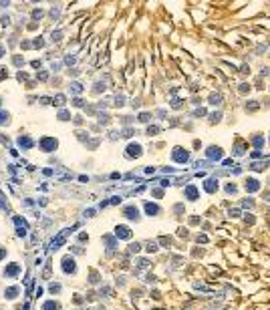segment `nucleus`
Instances as JSON below:
<instances>
[{
	"mask_svg": "<svg viewBox=\"0 0 270 310\" xmlns=\"http://www.w3.org/2000/svg\"><path fill=\"white\" fill-rule=\"evenodd\" d=\"M2 53H4V48H2V47H0V56H2Z\"/></svg>",
	"mask_w": 270,
	"mask_h": 310,
	"instance_id": "nucleus-27",
	"label": "nucleus"
},
{
	"mask_svg": "<svg viewBox=\"0 0 270 310\" xmlns=\"http://www.w3.org/2000/svg\"><path fill=\"white\" fill-rule=\"evenodd\" d=\"M18 145H20L22 149H30V147L34 145V143H32V139H30V137L22 135V137H18Z\"/></svg>",
	"mask_w": 270,
	"mask_h": 310,
	"instance_id": "nucleus-7",
	"label": "nucleus"
},
{
	"mask_svg": "<svg viewBox=\"0 0 270 310\" xmlns=\"http://www.w3.org/2000/svg\"><path fill=\"white\" fill-rule=\"evenodd\" d=\"M246 189H250V191H254V189H258V181H254V179H250V181L246 183Z\"/></svg>",
	"mask_w": 270,
	"mask_h": 310,
	"instance_id": "nucleus-19",
	"label": "nucleus"
},
{
	"mask_svg": "<svg viewBox=\"0 0 270 310\" xmlns=\"http://www.w3.org/2000/svg\"><path fill=\"white\" fill-rule=\"evenodd\" d=\"M129 252H139V244H131V246H129Z\"/></svg>",
	"mask_w": 270,
	"mask_h": 310,
	"instance_id": "nucleus-23",
	"label": "nucleus"
},
{
	"mask_svg": "<svg viewBox=\"0 0 270 310\" xmlns=\"http://www.w3.org/2000/svg\"><path fill=\"white\" fill-rule=\"evenodd\" d=\"M4 77H6V68H0V81H2Z\"/></svg>",
	"mask_w": 270,
	"mask_h": 310,
	"instance_id": "nucleus-25",
	"label": "nucleus"
},
{
	"mask_svg": "<svg viewBox=\"0 0 270 310\" xmlns=\"http://www.w3.org/2000/svg\"><path fill=\"white\" fill-rule=\"evenodd\" d=\"M4 256H6V250H4V248H0V260H2Z\"/></svg>",
	"mask_w": 270,
	"mask_h": 310,
	"instance_id": "nucleus-26",
	"label": "nucleus"
},
{
	"mask_svg": "<svg viewBox=\"0 0 270 310\" xmlns=\"http://www.w3.org/2000/svg\"><path fill=\"white\" fill-rule=\"evenodd\" d=\"M59 290H61L59 284H53V286H51V292H53V294H54V292H59Z\"/></svg>",
	"mask_w": 270,
	"mask_h": 310,
	"instance_id": "nucleus-24",
	"label": "nucleus"
},
{
	"mask_svg": "<svg viewBox=\"0 0 270 310\" xmlns=\"http://www.w3.org/2000/svg\"><path fill=\"white\" fill-rule=\"evenodd\" d=\"M59 119H61V121H67V119H69V113H67V111H61V113H59Z\"/></svg>",
	"mask_w": 270,
	"mask_h": 310,
	"instance_id": "nucleus-22",
	"label": "nucleus"
},
{
	"mask_svg": "<svg viewBox=\"0 0 270 310\" xmlns=\"http://www.w3.org/2000/svg\"><path fill=\"white\" fill-rule=\"evenodd\" d=\"M16 294H18V288H8L6 290V298H10V300L16 298Z\"/></svg>",
	"mask_w": 270,
	"mask_h": 310,
	"instance_id": "nucleus-16",
	"label": "nucleus"
},
{
	"mask_svg": "<svg viewBox=\"0 0 270 310\" xmlns=\"http://www.w3.org/2000/svg\"><path fill=\"white\" fill-rule=\"evenodd\" d=\"M8 119H10V115H8V113H4V111H0V125H6V123H8Z\"/></svg>",
	"mask_w": 270,
	"mask_h": 310,
	"instance_id": "nucleus-17",
	"label": "nucleus"
},
{
	"mask_svg": "<svg viewBox=\"0 0 270 310\" xmlns=\"http://www.w3.org/2000/svg\"><path fill=\"white\" fill-rule=\"evenodd\" d=\"M208 155L212 157V159H220V157H222V151H220V147H210Z\"/></svg>",
	"mask_w": 270,
	"mask_h": 310,
	"instance_id": "nucleus-9",
	"label": "nucleus"
},
{
	"mask_svg": "<svg viewBox=\"0 0 270 310\" xmlns=\"http://www.w3.org/2000/svg\"><path fill=\"white\" fill-rule=\"evenodd\" d=\"M14 222H16V234H18V236H24V234H26V223H24V220L14 217Z\"/></svg>",
	"mask_w": 270,
	"mask_h": 310,
	"instance_id": "nucleus-6",
	"label": "nucleus"
},
{
	"mask_svg": "<svg viewBox=\"0 0 270 310\" xmlns=\"http://www.w3.org/2000/svg\"><path fill=\"white\" fill-rule=\"evenodd\" d=\"M53 103H54V105H59V107H63V105H65V95H57V97L53 99Z\"/></svg>",
	"mask_w": 270,
	"mask_h": 310,
	"instance_id": "nucleus-15",
	"label": "nucleus"
},
{
	"mask_svg": "<svg viewBox=\"0 0 270 310\" xmlns=\"http://www.w3.org/2000/svg\"><path fill=\"white\" fill-rule=\"evenodd\" d=\"M38 145H41L42 151H54L57 149V139L54 137H42Z\"/></svg>",
	"mask_w": 270,
	"mask_h": 310,
	"instance_id": "nucleus-1",
	"label": "nucleus"
},
{
	"mask_svg": "<svg viewBox=\"0 0 270 310\" xmlns=\"http://www.w3.org/2000/svg\"><path fill=\"white\" fill-rule=\"evenodd\" d=\"M117 238H121V240H129L131 238V232H129V228H125V226H117Z\"/></svg>",
	"mask_w": 270,
	"mask_h": 310,
	"instance_id": "nucleus-5",
	"label": "nucleus"
},
{
	"mask_svg": "<svg viewBox=\"0 0 270 310\" xmlns=\"http://www.w3.org/2000/svg\"><path fill=\"white\" fill-rule=\"evenodd\" d=\"M216 187H218V183L214 181V179H210V181H206V189H208V191H214V189H216Z\"/></svg>",
	"mask_w": 270,
	"mask_h": 310,
	"instance_id": "nucleus-18",
	"label": "nucleus"
},
{
	"mask_svg": "<svg viewBox=\"0 0 270 310\" xmlns=\"http://www.w3.org/2000/svg\"><path fill=\"white\" fill-rule=\"evenodd\" d=\"M69 234H71V229H63L61 234H59V236H57V238L53 240V242H51V248H53V250H57L59 246H63V244H65V240H67V236H69Z\"/></svg>",
	"mask_w": 270,
	"mask_h": 310,
	"instance_id": "nucleus-2",
	"label": "nucleus"
},
{
	"mask_svg": "<svg viewBox=\"0 0 270 310\" xmlns=\"http://www.w3.org/2000/svg\"><path fill=\"white\" fill-rule=\"evenodd\" d=\"M145 211L151 216V214H157V211H159V208H157L155 203H147V205H145Z\"/></svg>",
	"mask_w": 270,
	"mask_h": 310,
	"instance_id": "nucleus-13",
	"label": "nucleus"
},
{
	"mask_svg": "<svg viewBox=\"0 0 270 310\" xmlns=\"http://www.w3.org/2000/svg\"><path fill=\"white\" fill-rule=\"evenodd\" d=\"M71 89H73V93H81V91H83V87L79 85V83H73V85H71Z\"/></svg>",
	"mask_w": 270,
	"mask_h": 310,
	"instance_id": "nucleus-20",
	"label": "nucleus"
},
{
	"mask_svg": "<svg viewBox=\"0 0 270 310\" xmlns=\"http://www.w3.org/2000/svg\"><path fill=\"white\" fill-rule=\"evenodd\" d=\"M127 155H129V157H139V155H141V145L131 143V145L127 147Z\"/></svg>",
	"mask_w": 270,
	"mask_h": 310,
	"instance_id": "nucleus-4",
	"label": "nucleus"
},
{
	"mask_svg": "<svg viewBox=\"0 0 270 310\" xmlns=\"http://www.w3.org/2000/svg\"><path fill=\"white\" fill-rule=\"evenodd\" d=\"M186 193H188V197H189V199H194V197L198 196V189L194 187V185H189V187L186 189Z\"/></svg>",
	"mask_w": 270,
	"mask_h": 310,
	"instance_id": "nucleus-14",
	"label": "nucleus"
},
{
	"mask_svg": "<svg viewBox=\"0 0 270 310\" xmlns=\"http://www.w3.org/2000/svg\"><path fill=\"white\" fill-rule=\"evenodd\" d=\"M14 65H16V67H22V65H24L22 56H14Z\"/></svg>",
	"mask_w": 270,
	"mask_h": 310,
	"instance_id": "nucleus-21",
	"label": "nucleus"
},
{
	"mask_svg": "<svg viewBox=\"0 0 270 310\" xmlns=\"http://www.w3.org/2000/svg\"><path fill=\"white\" fill-rule=\"evenodd\" d=\"M63 270L67 272V274H73L75 270H77V266H75V260L71 256H67V258H63Z\"/></svg>",
	"mask_w": 270,
	"mask_h": 310,
	"instance_id": "nucleus-3",
	"label": "nucleus"
},
{
	"mask_svg": "<svg viewBox=\"0 0 270 310\" xmlns=\"http://www.w3.org/2000/svg\"><path fill=\"white\" fill-rule=\"evenodd\" d=\"M42 310H59V304L53 302V300H51V302H44L42 304Z\"/></svg>",
	"mask_w": 270,
	"mask_h": 310,
	"instance_id": "nucleus-12",
	"label": "nucleus"
},
{
	"mask_svg": "<svg viewBox=\"0 0 270 310\" xmlns=\"http://www.w3.org/2000/svg\"><path fill=\"white\" fill-rule=\"evenodd\" d=\"M173 159H176V161H186V159H188V153H186V151L182 153V149H176V153H173Z\"/></svg>",
	"mask_w": 270,
	"mask_h": 310,
	"instance_id": "nucleus-10",
	"label": "nucleus"
},
{
	"mask_svg": "<svg viewBox=\"0 0 270 310\" xmlns=\"http://www.w3.org/2000/svg\"><path fill=\"white\" fill-rule=\"evenodd\" d=\"M125 216H127L129 220H135V217H137V208H133V205H131V208H125Z\"/></svg>",
	"mask_w": 270,
	"mask_h": 310,
	"instance_id": "nucleus-11",
	"label": "nucleus"
},
{
	"mask_svg": "<svg viewBox=\"0 0 270 310\" xmlns=\"http://www.w3.org/2000/svg\"><path fill=\"white\" fill-rule=\"evenodd\" d=\"M18 272H20V266H16V264H12V266H8V268L4 270V274H6V276H16Z\"/></svg>",
	"mask_w": 270,
	"mask_h": 310,
	"instance_id": "nucleus-8",
	"label": "nucleus"
}]
</instances>
